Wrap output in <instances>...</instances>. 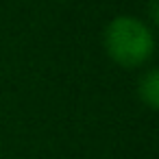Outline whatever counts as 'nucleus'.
Listing matches in <instances>:
<instances>
[{
    "label": "nucleus",
    "mask_w": 159,
    "mask_h": 159,
    "mask_svg": "<svg viewBox=\"0 0 159 159\" xmlns=\"http://www.w3.org/2000/svg\"><path fill=\"white\" fill-rule=\"evenodd\" d=\"M105 50L113 63L133 70L150 61L155 55L152 29L133 16H118L105 29Z\"/></svg>",
    "instance_id": "f257e3e1"
},
{
    "label": "nucleus",
    "mask_w": 159,
    "mask_h": 159,
    "mask_svg": "<svg viewBox=\"0 0 159 159\" xmlns=\"http://www.w3.org/2000/svg\"><path fill=\"white\" fill-rule=\"evenodd\" d=\"M137 96L150 111L159 109V72H157V68H150L144 72V76L139 79V85H137Z\"/></svg>",
    "instance_id": "f03ea898"
},
{
    "label": "nucleus",
    "mask_w": 159,
    "mask_h": 159,
    "mask_svg": "<svg viewBox=\"0 0 159 159\" xmlns=\"http://www.w3.org/2000/svg\"><path fill=\"white\" fill-rule=\"evenodd\" d=\"M150 20H152V24H157L159 22V9H157V0H150Z\"/></svg>",
    "instance_id": "7ed1b4c3"
}]
</instances>
